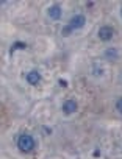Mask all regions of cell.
Here are the masks:
<instances>
[{"mask_svg":"<svg viewBox=\"0 0 122 159\" xmlns=\"http://www.w3.org/2000/svg\"><path fill=\"white\" fill-rule=\"evenodd\" d=\"M17 147H19L21 151L28 153V151H31L35 148V139L30 134H22L19 137V140H17Z\"/></svg>","mask_w":122,"mask_h":159,"instance_id":"obj_1","label":"cell"},{"mask_svg":"<svg viewBox=\"0 0 122 159\" xmlns=\"http://www.w3.org/2000/svg\"><path fill=\"white\" fill-rule=\"evenodd\" d=\"M39 81H41V75H39V72L31 70V72L27 73V83H28V84L36 86V84H39Z\"/></svg>","mask_w":122,"mask_h":159,"instance_id":"obj_5","label":"cell"},{"mask_svg":"<svg viewBox=\"0 0 122 159\" xmlns=\"http://www.w3.org/2000/svg\"><path fill=\"white\" fill-rule=\"evenodd\" d=\"M72 31H74V30L71 28V25H66V27L63 28V34H64V36H68V34H69V33H72Z\"/></svg>","mask_w":122,"mask_h":159,"instance_id":"obj_9","label":"cell"},{"mask_svg":"<svg viewBox=\"0 0 122 159\" xmlns=\"http://www.w3.org/2000/svg\"><path fill=\"white\" fill-rule=\"evenodd\" d=\"M99 38H100L102 41H110V39L113 38V28H110V27H102V28L99 30Z\"/></svg>","mask_w":122,"mask_h":159,"instance_id":"obj_6","label":"cell"},{"mask_svg":"<svg viewBox=\"0 0 122 159\" xmlns=\"http://www.w3.org/2000/svg\"><path fill=\"white\" fill-rule=\"evenodd\" d=\"M77 108H78V105H77L75 100H68V102H64V105H63V112H64L66 116H71V114H74V112L77 111Z\"/></svg>","mask_w":122,"mask_h":159,"instance_id":"obj_3","label":"cell"},{"mask_svg":"<svg viewBox=\"0 0 122 159\" xmlns=\"http://www.w3.org/2000/svg\"><path fill=\"white\" fill-rule=\"evenodd\" d=\"M17 48H25V44L24 42H14L13 47H11V50H17Z\"/></svg>","mask_w":122,"mask_h":159,"instance_id":"obj_8","label":"cell"},{"mask_svg":"<svg viewBox=\"0 0 122 159\" xmlns=\"http://www.w3.org/2000/svg\"><path fill=\"white\" fill-rule=\"evenodd\" d=\"M47 13H49L50 19H53V20H59L61 16H63V11H61V7H59V5H52V7L47 10Z\"/></svg>","mask_w":122,"mask_h":159,"instance_id":"obj_4","label":"cell"},{"mask_svg":"<svg viewBox=\"0 0 122 159\" xmlns=\"http://www.w3.org/2000/svg\"><path fill=\"white\" fill-rule=\"evenodd\" d=\"M85 24H86V19H85L83 14H77V16H74V17L69 20V25H71L72 30H80V28L85 27Z\"/></svg>","mask_w":122,"mask_h":159,"instance_id":"obj_2","label":"cell"},{"mask_svg":"<svg viewBox=\"0 0 122 159\" xmlns=\"http://www.w3.org/2000/svg\"><path fill=\"white\" fill-rule=\"evenodd\" d=\"M116 109H117V111L122 114V98H119V100L116 102Z\"/></svg>","mask_w":122,"mask_h":159,"instance_id":"obj_10","label":"cell"},{"mask_svg":"<svg viewBox=\"0 0 122 159\" xmlns=\"http://www.w3.org/2000/svg\"><path fill=\"white\" fill-rule=\"evenodd\" d=\"M120 14H122V10H120Z\"/></svg>","mask_w":122,"mask_h":159,"instance_id":"obj_11","label":"cell"},{"mask_svg":"<svg viewBox=\"0 0 122 159\" xmlns=\"http://www.w3.org/2000/svg\"><path fill=\"white\" fill-rule=\"evenodd\" d=\"M105 58H108L110 61H116L119 58V53L116 48H108V50H105Z\"/></svg>","mask_w":122,"mask_h":159,"instance_id":"obj_7","label":"cell"}]
</instances>
